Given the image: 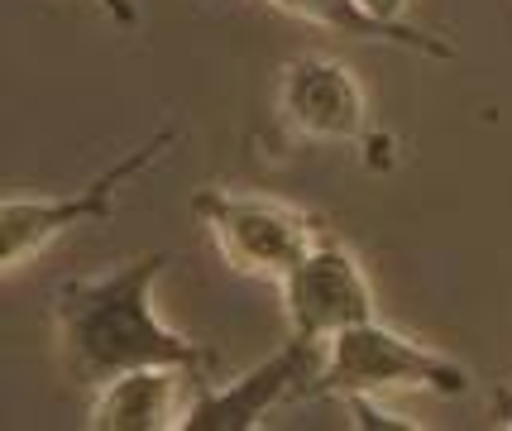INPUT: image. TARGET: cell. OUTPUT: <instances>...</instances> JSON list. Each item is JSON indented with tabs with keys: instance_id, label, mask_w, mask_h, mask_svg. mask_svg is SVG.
I'll use <instances>...</instances> for the list:
<instances>
[{
	"instance_id": "9",
	"label": "cell",
	"mask_w": 512,
	"mask_h": 431,
	"mask_svg": "<svg viewBox=\"0 0 512 431\" xmlns=\"http://www.w3.org/2000/svg\"><path fill=\"white\" fill-rule=\"evenodd\" d=\"M268 5H273V10H283V15H292V20L312 24V29L340 34V39L412 48V53L436 58V63H450V58H455V44H450V39L426 34V29H417V24H383V20H374L359 0H268Z\"/></svg>"
},
{
	"instance_id": "6",
	"label": "cell",
	"mask_w": 512,
	"mask_h": 431,
	"mask_svg": "<svg viewBox=\"0 0 512 431\" xmlns=\"http://www.w3.org/2000/svg\"><path fill=\"white\" fill-rule=\"evenodd\" d=\"M321 369H326V345L288 336L278 355L259 360L249 374L201 388L182 431H259L278 408L321 398Z\"/></svg>"
},
{
	"instance_id": "12",
	"label": "cell",
	"mask_w": 512,
	"mask_h": 431,
	"mask_svg": "<svg viewBox=\"0 0 512 431\" xmlns=\"http://www.w3.org/2000/svg\"><path fill=\"white\" fill-rule=\"evenodd\" d=\"M493 427H508L512 431V388H503V393L493 398Z\"/></svg>"
},
{
	"instance_id": "11",
	"label": "cell",
	"mask_w": 512,
	"mask_h": 431,
	"mask_svg": "<svg viewBox=\"0 0 512 431\" xmlns=\"http://www.w3.org/2000/svg\"><path fill=\"white\" fill-rule=\"evenodd\" d=\"M359 5H364L374 20H383V24H407L402 20V5H407V0H359Z\"/></svg>"
},
{
	"instance_id": "3",
	"label": "cell",
	"mask_w": 512,
	"mask_h": 431,
	"mask_svg": "<svg viewBox=\"0 0 512 431\" xmlns=\"http://www.w3.org/2000/svg\"><path fill=\"white\" fill-rule=\"evenodd\" d=\"M469 388V369L431 345L402 336L379 317L359 321L326 341L321 398H383V393H441L460 398Z\"/></svg>"
},
{
	"instance_id": "5",
	"label": "cell",
	"mask_w": 512,
	"mask_h": 431,
	"mask_svg": "<svg viewBox=\"0 0 512 431\" xmlns=\"http://www.w3.org/2000/svg\"><path fill=\"white\" fill-rule=\"evenodd\" d=\"M283 293V317H288V336L302 341H335L340 331H350L359 321H374V288L369 273L355 259V250L326 230L312 250L302 254L292 273L278 283Z\"/></svg>"
},
{
	"instance_id": "2",
	"label": "cell",
	"mask_w": 512,
	"mask_h": 431,
	"mask_svg": "<svg viewBox=\"0 0 512 431\" xmlns=\"http://www.w3.org/2000/svg\"><path fill=\"white\" fill-rule=\"evenodd\" d=\"M192 216L211 235V245L240 278L283 283L292 264L326 235V221L302 206L273 202L259 192H230V187H197Z\"/></svg>"
},
{
	"instance_id": "7",
	"label": "cell",
	"mask_w": 512,
	"mask_h": 431,
	"mask_svg": "<svg viewBox=\"0 0 512 431\" xmlns=\"http://www.w3.org/2000/svg\"><path fill=\"white\" fill-rule=\"evenodd\" d=\"M278 120L312 144H383L369 125V96L331 53H297L278 72Z\"/></svg>"
},
{
	"instance_id": "1",
	"label": "cell",
	"mask_w": 512,
	"mask_h": 431,
	"mask_svg": "<svg viewBox=\"0 0 512 431\" xmlns=\"http://www.w3.org/2000/svg\"><path fill=\"white\" fill-rule=\"evenodd\" d=\"M163 264L168 254H139L111 273L63 278L53 288V350L72 384L101 388L144 364H182L206 379L216 374V350L187 341L158 317L154 283Z\"/></svg>"
},
{
	"instance_id": "10",
	"label": "cell",
	"mask_w": 512,
	"mask_h": 431,
	"mask_svg": "<svg viewBox=\"0 0 512 431\" xmlns=\"http://www.w3.org/2000/svg\"><path fill=\"white\" fill-rule=\"evenodd\" d=\"M91 5H101L120 29H134V24H139V5H134V0H91Z\"/></svg>"
},
{
	"instance_id": "4",
	"label": "cell",
	"mask_w": 512,
	"mask_h": 431,
	"mask_svg": "<svg viewBox=\"0 0 512 431\" xmlns=\"http://www.w3.org/2000/svg\"><path fill=\"white\" fill-rule=\"evenodd\" d=\"M173 144H178V125H163L144 144H134L125 159H115L101 178H91L87 187H77L67 197H5L0 202V269H29L53 240H63L67 230L111 221L120 192L134 178H144Z\"/></svg>"
},
{
	"instance_id": "8",
	"label": "cell",
	"mask_w": 512,
	"mask_h": 431,
	"mask_svg": "<svg viewBox=\"0 0 512 431\" xmlns=\"http://www.w3.org/2000/svg\"><path fill=\"white\" fill-rule=\"evenodd\" d=\"M206 384H211L206 374L182 369V364L130 369V374H120V379L96 388L87 427L91 431H173V427L182 431Z\"/></svg>"
}]
</instances>
